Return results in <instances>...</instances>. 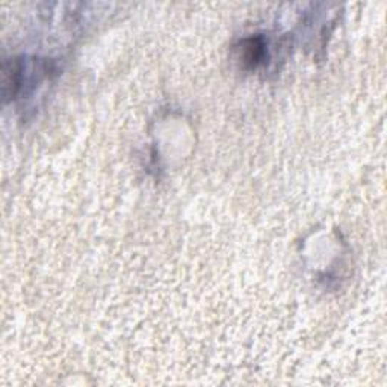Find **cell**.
Wrapping results in <instances>:
<instances>
[{"mask_svg":"<svg viewBox=\"0 0 387 387\" xmlns=\"http://www.w3.org/2000/svg\"><path fill=\"white\" fill-rule=\"evenodd\" d=\"M21 83V66L19 61H5L2 67V94L5 98L16 97Z\"/></svg>","mask_w":387,"mask_h":387,"instance_id":"cell-1","label":"cell"},{"mask_svg":"<svg viewBox=\"0 0 387 387\" xmlns=\"http://www.w3.org/2000/svg\"><path fill=\"white\" fill-rule=\"evenodd\" d=\"M265 56V43L260 36H252L242 43L241 59L248 68H256Z\"/></svg>","mask_w":387,"mask_h":387,"instance_id":"cell-2","label":"cell"}]
</instances>
